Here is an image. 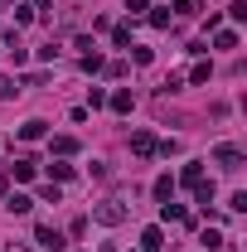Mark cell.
I'll use <instances>...</instances> for the list:
<instances>
[{
  "label": "cell",
  "mask_w": 247,
  "mask_h": 252,
  "mask_svg": "<svg viewBox=\"0 0 247 252\" xmlns=\"http://www.w3.org/2000/svg\"><path fill=\"white\" fill-rule=\"evenodd\" d=\"M126 214H131V209H126L122 199H102V204L93 209V219L102 223V228H117V223H126Z\"/></svg>",
  "instance_id": "cell-1"
},
{
  "label": "cell",
  "mask_w": 247,
  "mask_h": 252,
  "mask_svg": "<svg viewBox=\"0 0 247 252\" xmlns=\"http://www.w3.org/2000/svg\"><path fill=\"white\" fill-rule=\"evenodd\" d=\"M49 175H54V180H73V165H63V160H54V165H49Z\"/></svg>",
  "instance_id": "cell-15"
},
{
  "label": "cell",
  "mask_w": 247,
  "mask_h": 252,
  "mask_svg": "<svg viewBox=\"0 0 247 252\" xmlns=\"http://www.w3.org/2000/svg\"><path fill=\"white\" fill-rule=\"evenodd\" d=\"M34 5H49V0H34Z\"/></svg>",
  "instance_id": "cell-19"
},
{
  "label": "cell",
  "mask_w": 247,
  "mask_h": 252,
  "mask_svg": "<svg viewBox=\"0 0 247 252\" xmlns=\"http://www.w3.org/2000/svg\"><path fill=\"white\" fill-rule=\"evenodd\" d=\"M214 49H238V34H233V30H218L214 34Z\"/></svg>",
  "instance_id": "cell-11"
},
{
  "label": "cell",
  "mask_w": 247,
  "mask_h": 252,
  "mask_svg": "<svg viewBox=\"0 0 247 252\" xmlns=\"http://www.w3.org/2000/svg\"><path fill=\"white\" fill-rule=\"evenodd\" d=\"M126 10H131V15H141V10H151V0H126Z\"/></svg>",
  "instance_id": "cell-17"
},
{
  "label": "cell",
  "mask_w": 247,
  "mask_h": 252,
  "mask_svg": "<svg viewBox=\"0 0 247 252\" xmlns=\"http://www.w3.org/2000/svg\"><path fill=\"white\" fill-rule=\"evenodd\" d=\"M34 170H39V165H34L30 156H25V160H15V165H10V175H15V180H34Z\"/></svg>",
  "instance_id": "cell-8"
},
{
  "label": "cell",
  "mask_w": 247,
  "mask_h": 252,
  "mask_svg": "<svg viewBox=\"0 0 247 252\" xmlns=\"http://www.w3.org/2000/svg\"><path fill=\"white\" fill-rule=\"evenodd\" d=\"M214 160H218V165H223V170H238V165H243V151L223 141V146H214Z\"/></svg>",
  "instance_id": "cell-2"
},
{
  "label": "cell",
  "mask_w": 247,
  "mask_h": 252,
  "mask_svg": "<svg viewBox=\"0 0 247 252\" xmlns=\"http://www.w3.org/2000/svg\"><path fill=\"white\" fill-rule=\"evenodd\" d=\"M73 151H78V141H73V136H59V141H54V156H73Z\"/></svg>",
  "instance_id": "cell-13"
},
{
  "label": "cell",
  "mask_w": 247,
  "mask_h": 252,
  "mask_svg": "<svg viewBox=\"0 0 247 252\" xmlns=\"http://www.w3.org/2000/svg\"><path fill=\"white\" fill-rule=\"evenodd\" d=\"M44 126H49V122H39V117L25 122V126H20V141H39V136H44Z\"/></svg>",
  "instance_id": "cell-9"
},
{
  "label": "cell",
  "mask_w": 247,
  "mask_h": 252,
  "mask_svg": "<svg viewBox=\"0 0 247 252\" xmlns=\"http://www.w3.org/2000/svg\"><path fill=\"white\" fill-rule=\"evenodd\" d=\"M155 146H160V141H155L151 131H136V136H131V151H136L141 160H146V156H155Z\"/></svg>",
  "instance_id": "cell-4"
},
{
  "label": "cell",
  "mask_w": 247,
  "mask_h": 252,
  "mask_svg": "<svg viewBox=\"0 0 247 252\" xmlns=\"http://www.w3.org/2000/svg\"><path fill=\"white\" fill-rule=\"evenodd\" d=\"M155 199H160V204H170V199H175V180H170V175H160V180H155Z\"/></svg>",
  "instance_id": "cell-7"
},
{
  "label": "cell",
  "mask_w": 247,
  "mask_h": 252,
  "mask_svg": "<svg viewBox=\"0 0 247 252\" xmlns=\"http://www.w3.org/2000/svg\"><path fill=\"white\" fill-rule=\"evenodd\" d=\"M34 238H39V248H49V252L63 248V233H59V228H49V223H39V228H34Z\"/></svg>",
  "instance_id": "cell-3"
},
{
  "label": "cell",
  "mask_w": 247,
  "mask_h": 252,
  "mask_svg": "<svg viewBox=\"0 0 247 252\" xmlns=\"http://www.w3.org/2000/svg\"><path fill=\"white\" fill-rule=\"evenodd\" d=\"M209 73H214L209 63H194V73H189V83H209Z\"/></svg>",
  "instance_id": "cell-16"
},
{
  "label": "cell",
  "mask_w": 247,
  "mask_h": 252,
  "mask_svg": "<svg viewBox=\"0 0 247 252\" xmlns=\"http://www.w3.org/2000/svg\"><path fill=\"white\" fill-rule=\"evenodd\" d=\"M15 93H20V88H15L10 78H0V97H15Z\"/></svg>",
  "instance_id": "cell-18"
},
{
  "label": "cell",
  "mask_w": 247,
  "mask_h": 252,
  "mask_svg": "<svg viewBox=\"0 0 247 252\" xmlns=\"http://www.w3.org/2000/svg\"><path fill=\"white\" fill-rule=\"evenodd\" d=\"M180 185H185V189H199V185H204V165H199V160H189L185 170H180Z\"/></svg>",
  "instance_id": "cell-5"
},
{
  "label": "cell",
  "mask_w": 247,
  "mask_h": 252,
  "mask_svg": "<svg viewBox=\"0 0 247 252\" xmlns=\"http://www.w3.org/2000/svg\"><path fill=\"white\" fill-rule=\"evenodd\" d=\"M165 248V233H160V228H146V233H141V252H160Z\"/></svg>",
  "instance_id": "cell-6"
},
{
  "label": "cell",
  "mask_w": 247,
  "mask_h": 252,
  "mask_svg": "<svg viewBox=\"0 0 247 252\" xmlns=\"http://www.w3.org/2000/svg\"><path fill=\"white\" fill-rule=\"evenodd\" d=\"M112 44H117V49H131V25H117V30H112Z\"/></svg>",
  "instance_id": "cell-12"
},
{
  "label": "cell",
  "mask_w": 247,
  "mask_h": 252,
  "mask_svg": "<svg viewBox=\"0 0 247 252\" xmlns=\"http://www.w3.org/2000/svg\"><path fill=\"white\" fill-rule=\"evenodd\" d=\"M112 107H117V112H131V88H122V93H112Z\"/></svg>",
  "instance_id": "cell-14"
},
{
  "label": "cell",
  "mask_w": 247,
  "mask_h": 252,
  "mask_svg": "<svg viewBox=\"0 0 247 252\" xmlns=\"http://www.w3.org/2000/svg\"><path fill=\"white\" fill-rule=\"evenodd\" d=\"M30 209H34L30 194H10V214H30Z\"/></svg>",
  "instance_id": "cell-10"
}]
</instances>
